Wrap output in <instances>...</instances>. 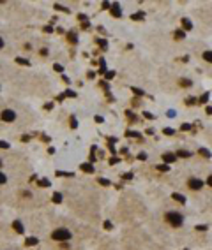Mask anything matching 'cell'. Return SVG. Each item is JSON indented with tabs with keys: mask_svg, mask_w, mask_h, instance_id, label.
<instances>
[{
	"mask_svg": "<svg viewBox=\"0 0 212 250\" xmlns=\"http://www.w3.org/2000/svg\"><path fill=\"white\" fill-rule=\"evenodd\" d=\"M207 185H209V187H212V174L207 178Z\"/></svg>",
	"mask_w": 212,
	"mask_h": 250,
	"instance_id": "28",
	"label": "cell"
},
{
	"mask_svg": "<svg viewBox=\"0 0 212 250\" xmlns=\"http://www.w3.org/2000/svg\"><path fill=\"white\" fill-rule=\"evenodd\" d=\"M207 113H209V115H212V107H207Z\"/></svg>",
	"mask_w": 212,
	"mask_h": 250,
	"instance_id": "32",
	"label": "cell"
},
{
	"mask_svg": "<svg viewBox=\"0 0 212 250\" xmlns=\"http://www.w3.org/2000/svg\"><path fill=\"white\" fill-rule=\"evenodd\" d=\"M186 37V34H184V30H177L175 32V39H179V41H182Z\"/></svg>",
	"mask_w": 212,
	"mask_h": 250,
	"instance_id": "13",
	"label": "cell"
},
{
	"mask_svg": "<svg viewBox=\"0 0 212 250\" xmlns=\"http://www.w3.org/2000/svg\"><path fill=\"white\" fill-rule=\"evenodd\" d=\"M177 157H191V152H187V150H177Z\"/></svg>",
	"mask_w": 212,
	"mask_h": 250,
	"instance_id": "9",
	"label": "cell"
},
{
	"mask_svg": "<svg viewBox=\"0 0 212 250\" xmlns=\"http://www.w3.org/2000/svg\"><path fill=\"white\" fill-rule=\"evenodd\" d=\"M196 231H207V225H196Z\"/></svg>",
	"mask_w": 212,
	"mask_h": 250,
	"instance_id": "25",
	"label": "cell"
},
{
	"mask_svg": "<svg viewBox=\"0 0 212 250\" xmlns=\"http://www.w3.org/2000/svg\"><path fill=\"white\" fill-rule=\"evenodd\" d=\"M0 148H9V143L7 141H0Z\"/></svg>",
	"mask_w": 212,
	"mask_h": 250,
	"instance_id": "24",
	"label": "cell"
},
{
	"mask_svg": "<svg viewBox=\"0 0 212 250\" xmlns=\"http://www.w3.org/2000/svg\"><path fill=\"white\" fill-rule=\"evenodd\" d=\"M163 160H164L166 164H172V162L177 160V155H173V153H164V155H163Z\"/></svg>",
	"mask_w": 212,
	"mask_h": 250,
	"instance_id": "6",
	"label": "cell"
},
{
	"mask_svg": "<svg viewBox=\"0 0 212 250\" xmlns=\"http://www.w3.org/2000/svg\"><path fill=\"white\" fill-rule=\"evenodd\" d=\"M182 26H184L186 30H191V28H193V23H191L187 18H184V20H182Z\"/></svg>",
	"mask_w": 212,
	"mask_h": 250,
	"instance_id": "12",
	"label": "cell"
},
{
	"mask_svg": "<svg viewBox=\"0 0 212 250\" xmlns=\"http://www.w3.org/2000/svg\"><path fill=\"white\" fill-rule=\"evenodd\" d=\"M164 220L172 225V227H180V225L184 224V215L179 213V211H166Z\"/></svg>",
	"mask_w": 212,
	"mask_h": 250,
	"instance_id": "1",
	"label": "cell"
},
{
	"mask_svg": "<svg viewBox=\"0 0 212 250\" xmlns=\"http://www.w3.org/2000/svg\"><path fill=\"white\" fill-rule=\"evenodd\" d=\"M164 134H168V136H172V134H175V131H173V129H164Z\"/></svg>",
	"mask_w": 212,
	"mask_h": 250,
	"instance_id": "22",
	"label": "cell"
},
{
	"mask_svg": "<svg viewBox=\"0 0 212 250\" xmlns=\"http://www.w3.org/2000/svg\"><path fill=\"white\" fill-rule=\"evenodd\" d=\"M32 245H37V238H26V247H32Z\"/></svg>",
	"mask_w": 212,
	"mask_h": 250,
	"instance_id": "14",
	"label": "cell"
},
{
	"mask_svg": "<svg viewBox=\"0 0 212 250\" xmlns=\"http://www.w3.org/2000/svg\"><path fill=\"white\" fill-rule=\"evenodd\" d=\"M180 85H182V86H191V81H189V79H186V78H182Z\"/></svg>",
	"mask_w": 212,
	"mask_h": 250,
	"instance_id": "18",
	"label": "cell"
},
{
	"mask_svg": "<svg viewBox=\"0 0 212 250\" xmlns=\"http://www.w3.org/2000/svg\"><path fill=\"white\" fill-rule=\"evenodd\" d=\"M0 118L4 120V122H7V123H11V122L16 120V113H14L13 109H4L2 115H0Z\"/></svg>",
	"mask_w": 212,
	"mask_h": 250,
	"instance_id": "4",
	"label": "cell"
},
{
	"mask_svg": "<svg viewBox=\"0 0 212 250\" xmlns=\"http://www.w3.org/2000/svg\"><path fill=\"white\" fill-rule=\"evenodd\" d=\"M203 180H200V178H189L187 180V187L191 188V190H201L203 188Z\"/></svg>",
	"mask_w": 212,
	"mask_h": 250,
	"instance_id": "3",
	"label": "cell"
},
{
	"mask_svg": "<svg viewBox=\"0 0 212 250\" xmlns=\"http://www.w3.org/2000/svg\"><path fill=\"white\" fill-rule=\"evenodd\" d=\"M53 203H57V204L62 203V194H60V192H55V194H53Z\"/></svg>",
	"mask_w": 212,
	"mask_h": 250,
	"instance_id": "11",
	"label": "cell"
},
{
	"mask_svg": "<svg viewBox=\"0 0 212 250\" xmlns=\"http://www.w3.org/2000/svg\"><path fill=\"white\" fill-rule=\"evenodd\" d=\"M111 14H113L115 18H119V16H122V9H120V7H119V5H117V4H113V5H111Z\"/></svg>",
	"mask_w": 212,
	"mask_h": 250,
	"instance_id": "7",
	"label": "cell"
},
{
	"mask_svg": "<svg viewBox=\"0 0 212 250\" xmlns=\"http://www.w3.org/2000/svg\"><path fill=\"white\" fill-rule=\"evenodd\" d=\"M0 167H2V160H0Z\"/></svg>",
	"mask_w": 212,
	"mask_h": 250,
	"instance_id": "33",
	"label": "cell"
},
{
	"mask_svg": "<svg viewBox=\"0 0 212 250\" xmlns=\"http://www.w3.org/2000/svg\"><path fill=\"white\" fill-rule=\"evenodd\" d=\"M172 197L175 199V201H179V203H182V204L186 203V197L182 196V194H177V192H175V194H172Z\"/></svg>",
	"mask_w": 212,
	"mask_h": 250,
	"instance_id": "10",
	"label": "cell"
},
{
	"mask_svg": "<svg viewBox=\"0 0 212 250\" xmlns=\"http://www.w3.org/2000/svg\"><path fill=\"white\" fill-rule=\"evenodd\" d=\"M4 183H7V176L4 173H0V185H4Z\"/></svg>",
	"mask_w": 212,
	"mask_h": 250,
	"instance_id": "17",
	"label": "cell"
},
{
	"mask_svg": "<svg viewBox=\"0 0 212 250\" xmlns=\"http://www.w3.org/2000/svg\"><path fill=\"white\" fill-rule=\"evenodd\" d=\"M51 238L55 241H69L73 238V233L69 229H66V227H58V229H55L51 233Z\"/></svg>",
	"mask_w": 212,
	"mask_h": 250,
	"instance_id": "2",
	"label": "cell"
},
{
	"mask_svg": "<svg viewBox=\"0 0 212 250\" xmlns=\"http://www.w3.org/2000/svg\"><path fill=\"white\" fill-rule=\"evenodd\" d=\"M104 227L106 229H111V222H104Z\"/></svg>",
	"mask_w": 212,
	"mask_h": 250,
	"instance_id": "30",
	"label": "cell"
},
{
	"mask_svg": "<svg viewBox=\"0 0 212 250\" xmlns=\"http://www.w3.org/2000/svg\"><path fill=\"white\" fill-rule=\"evenodd\" d=\"M81 171H85V173H94V166L92 164H81Z\"/></svg>",
	"mask_w": 212,
	"mask_h": 250,
	"instance_id": "8",
	"label": "cell"
},
{
	"mask_svg": "<svg viewBox=\"0 0 212 250\" xmlns=\"http://www.w3.org/2000/svg\"><path fill=\"white\" fill-rule=\"evenodd\" d=\"M203 60H207V62H210L212 64V51H205L203 53Z\"/></svg>",
	"mask_w": 212,
	"mask_h": 250,
	"instance_id": "15",
	"label": "cell"
},
{
	"mask_svg": "<svg viewBox=\"0 0 212 250\" xmlns=\"http://www.w3.org/2000/svg\"><path fill=\"white\" fill-rule=\"evenodd\" d=\"M39 185L41 187H50V182L48 180H39Z\"/></svg>",
	"mask_w": 212,
	"mask_h": 250,
	"instance_id": "20",
	"label": "cell"
},
{
	"mask_svg": "<svg viewBox=\"0 0 212 250\" xmlns=\"http://www.w3.org/2000/svg\"><path fill=\"white\" fill-rule=\"evenodd\" d=\"M189 129H191V125H189V123H184V125H182V131H189Z\"/></svg>",
	"mask_w": 212,
	"mask_h": 250,
	"instance_id": "26",
	"label": "cell"
},
{
	"mask_svg": "<svg viewBox=\"0 0 212 250\" xmlns=\"http://www.w3.org/2000/svg\"><path fill=\"white\" fill-rule=\"evenodd\" d=\"M16 64H21V65H30V62L25 60V58H16Z\"/></svg>",
	"mask_w": 212,
	"mask_h": 250,
	"instance_id": "16",
	"label": "cell"
},
{
	"mask_svg": "<svg viewBox=\"0 0 212 250\" xmlns=\"http://www.w3.org/2000/svg\"><path fill=\"white\" fill-rule=\"evenodd\" d=\"M13 229L18 233V234H23V233H25V225L21 224V220H14L13 222Z\"/></svg>",
	"mask_w": 212,
	"mask_h": 250,
	"instance_id": "5",
	"label": "cell"
},
{
	"mask_svg": "<svg viewBox=\"0 0 212 250\" xmlns=\"http://www.w3.org/2000/svg\"><path fill=\"white\" fill-rule=\"evenodd\" d=\"M132 93H136V95H145V92H143V90H140V88H134V86H132Z\"/></svg>",
	"mask_w": 212,
	"mask_h": 250,
	"instance_id": "19",
	"label": "cell"
},
{
	"mask_svg": "<svg viewBox=\"0 0 212 250\" xmlns=\"http://www.w3.org/2000/svg\"><path fill=\"white\" fill-rule=\"evenodd\" d=\"M200 153H201V155H205V157H210V152H207L205 148H201V150H200Z\"/></svg>",
	"mask_w": 212,
	"mask_h": 250,
	"instance_id": "21",
	"label": "cell"
},
{
	"mask_svg": "<svg viewBox=\"0 0 212 250\" xmlns=\"http://www.w3.org/2000/svg\"><path fill=\"white\" fill-rule=\"evenodd\" d=\"M2 48H4V39L0 37V50H2Z\"/></svg>",
	"mask_w": 212,
	"mask_h": 250,
	"instance_id": "31",
	"label": "cell"
},
{
	"mask_svg": "<svg viewBox=\"0 0 212 250\" xmlns=\"http://www.w3.org/2000/svg\"><path fill=\"white\" fill-rule=\"evenodd\" d=\"M55 71H58V72H62V71H64V67L60 65V64H55Z\"/></svg>",
	"mask_w": 212,
	"mask_h": 250,
	"instance_id": "23",
	"label": "cell"
},
{
	"mask_svg": "<svg viewBox=\"0 0 212 250\" xmlns=\"http://www.w3.org/2000/svg\"><path fill=\"white\" fill-rule=\"evenodd\" d=\"M99 183H101V185H110V182H108V180H103V178H101V180H99Z\"/></svg>",
	"mask_w": 212,
	"mask_h": 250,
	"instance_id": "27",
	"label": "cell"
},
{
	"mask_svg": "<svg viewBox=\"0 0 212 250\" xmlns=\"http://www.w3.org/2000/svg\"><path fill=\"white\" fill-rule=\"evenodd\" d=\"M138 158H140V160H145L147 155H145V153H140V155H138Z\"/></svg>",
	"mask_w": 212,
	"mask_h": 250,
	"instance_id": "29",
	"label": "cell"
}]
</instances>
